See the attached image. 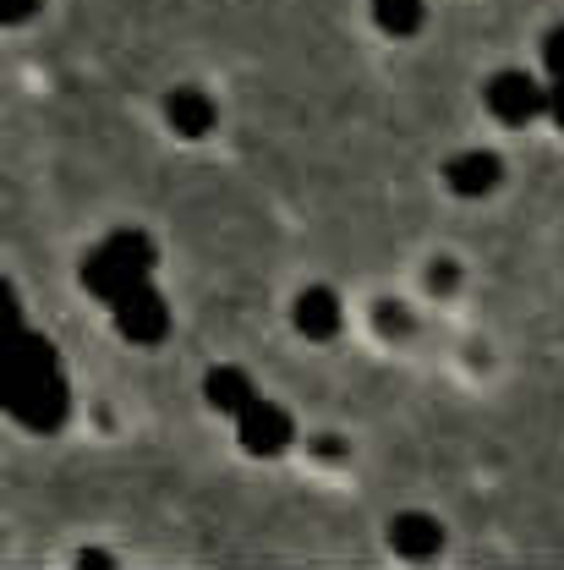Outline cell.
<instances>
[{
    "instance_id": "1",
    "label": "cell",
    "mask_w": 564,
    "mask_h": 570,
    "mask_svg": "<svg viewBox=\"0 0 564 570\" xmlns=\"http://www.w3.org/2000/svg\"><path fill=\"white\" fill-rule=\"evenodd\" d=\"M6 406L11 417L33 433H56L67 423L71 390H67V367L56 346L39 335V330H17V346H11V390H6Z\"/></svg>"
},
{
    "instance_id": "2",
    "label": "cell",
    "mask_w": 564,
    "mask_h": 570,
    "mask_svg": "<svg viewBox=\"0 0 564 570\" xmlns=\"http://www.w3.org/2000/svg\"><path fill=\"white\" fill-rule=\"evenodd\" d=\"M154 258H159V253H154V242H148L142 230H116V236H105V242L82 258V291L110 307V302H121L132 285H142L154 275Z\"/></svg>"
},
{
    "instance_id": "3",
    "label": "cell",
    "mask_w": 564,
    "mask_h": 570,
    "mask_svg": "<svg viewBox=\"0 0 564 570\" xmlns=\"http://www.w3.org/2000/svg\"><path fill=\"white\" fill-rule=\"evenodd\" d=\"M488 110H494L504 127H526V121L548 116V88H543L532 71L504 67L488 77Z\"/></svg>"
},
{
    "instance_id": "4",
    "label": "cell",
    "mask_w": 564,
    "mask_h": 570,
    "mask_svg": "<svg viewBox=\"0 0 564 570\" xmlns=\"http://www.w3.org/2000/svg\"><path fill=\"white\" fill-rule=\"evenodd\" d=\"M110 313H116V330H121L127 341H138V346H154V341L170 335V307H165V296L154 291V281L132 285L121 302H110Z\"/></svg>"
},
{
    "instance_id": "5",
    "label": "cell",
    "mask_w": 564,
    "mask_h": 570,
    "mask_svg": "<svg viewBox=\"0 0 564 570\" xmlns=\"http://www.w3.org/2000/svg\"><path fill=\"white\" fill-rule=\"evenodd\" d=\"M236 439H241V450H253V455H280L285 444L296 439V423H290L285 406L258 395V401L236 417Z\"/></svg>"
},
{
    "instance_id": "6",
    "label": "cell",
    "mask_w": 564,
    "mask_h": 570,
    "mask_svg": "<svg viewBox=\"0 0 564 570\" xmlns=\"http://www.w3.org/2000/svg\"><path fill=\"white\" fill-rule=\"evenodd\" d=\"M444 181H449L455 198H488L498 181H504V165H498V154H488V148H466V154H455L444 165Z\"/></svg>"
},
{
    "instance_id": "7",
    "label": "cell",
    "mask_w": 564,
    "mask_h": 570,
    "mask_svg": "<svg viewBox=\"0 0 564 570\" xmlns=\"http://www.w3.org/2000/svg\"><path fill=\"white\" fill-rule=\"evenodd\" d=\"M290 318H296V330H301L307 341H335V335H340V296H335L329 285H307V291L296 296Z\"/></svg>"
},
{
    "instance_id": "8",
    "label": "cell",
    "mask_w": 564,
    "mask_h": 570,
    "mask_svg": "<svg viewBox=\"0 0 564 570\" xmlns=\"http://www.w3.org/2000/svg\"><path fill=\"white\" fill-rule=\"evenodd\" d=\"M165 121H170V132H181V138H209L214 127H219V105H214L204 88H176V94L165 99Z\"/></svg>"
},
{
    "instance_id": "9",
    "label": "cell",
    "mask_w": 564,
    "mask_h": 570,
    "mask_svg": "<svg viewBox=\"0 0 564 570\" xmlns=\"http://www.w3.org/2000/svg\"><path fill=\"white\" fill-rule=\"evenodd\" d=\"M389 549H395L400 560H433V554L444 549V532H438V521H433V515L406 510V515H395V521H389Z\"/></svg>"
},
{
    "instance_id": "10",
    "label": "cell",
    "mask_w": 564,
    "mask_h": 570,
    "mask_svg": "<svg viewBox=\"0 0 564 570\" xmlns=\"http://www.w3.org/2000/svg\"><path fill=\"white\" fill-rule=\"evenodd\" d=\"M204 401H209L214 412L241 417V412L258 401V384H253L241 367H209V379H204Z\"/></svg>"
},
{
    "instance_id": "11",
    "label": "cell",
    "mask_w": 564,
    "mask_h": 570,
    "mask_svg": "<svg viewBox=\"0 0 564 570\" xmlns=\"http://www.w3.org/2000/svg\"><path fill=\"white\" fill-rule=\"evenodd\" d=\"M423 0H373V22H378V33H389V39H412L417 28H423Z\"/></svg>"
},
{
    "instance_id": "12",
    "label": "cell",
    "mask_w": 564,
    "mask_h": 570,
    "mask_svg": "<svg viewBox=\"0 0 564 570\" xmlns=\"http://www.w3.org/2000/svg\"><path fill=\"white\" fill-rule=\"evenodd\" d=\"M373 318H378V330H384V335H395V341H406V330H412V313H406L400 302H378V307H373Z\"/></svg>"
},
{
    "instance_id": "13",
    "label": "cell",
    "mask_w": 564,
    "mask_h": 570,
    "mask_svg": "<svg viewBox=\"0 0 564 570\" xmlns=\"http://www.w3.org/2000/svg\"><path fill=\"white\" fill-rule=\"evenodd\" d=\"M455 281H461V269H455L449 258H433V264H427V285H433V291H444V296H449Z\"/></svg>"
},
{
    "instance_id": "14",
    "label": "cell",
    "mask_w": 564,
    "mask_h": 570,
    "mask_svg": "<svg viewBox=\"0 0 564 570\" xmlns=\"http://www.w3.org/2000/svg\"><path fill=\"white\" fill-rule=\"evenodd\" d=\"M543 67L554 71V77H564V22L548 33V39H543Z\"/></svg>"
},
{
    "instance_id": "15",
    "label": "cell",
    "mask_w": 564,
    "mask_h": 570,
    "mask_svg": "<svg viewBox=\"0 0 564 570\" xmlns=\"http://www.w3.org/2000/svg\"><path fill=\"white\" fill-rule=\"evenodd\" d=\"M33 11H39V0H0V17H6L11 28H17V22H28Z\"/></svg>"
},
{
    "instance_id": "16",
    "label": "cell",
    "mask_w": 564,
    "mask_h": 570,
    "mask_svg": "<svg viewBox=\"0 0 564 570\" xmlns=\"http://www.w3.org/2000/svg\"><path fill=\"white\" fill-rule=\"evenodd\" d=\"M548 116L564 127V77H554V88H548Z\"/></svg>"
}]
</instances>
